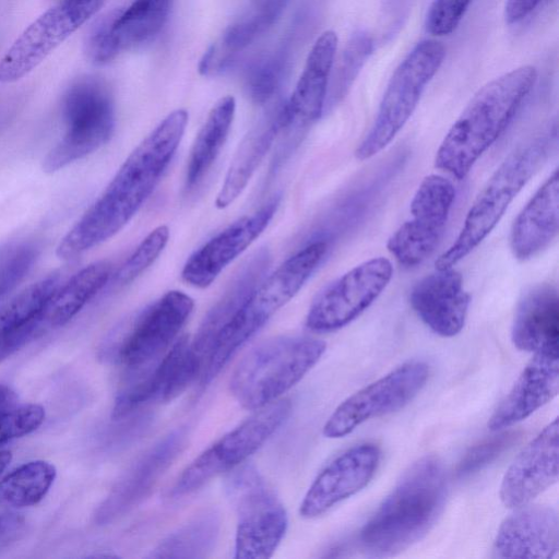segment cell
I'll use <instances>...</instances> for the list:
<instances>
[{"mask_svg": "<svg viewBox=\"0 0 559 559\" xmlns=\"http://www.w3.org/2000/svg\"><path fill=\"white\" fill-rule=\"evenodd\" d=\"M173 0H133L124 9L103 16L90 31L84 49L94 64H106L119 55L151 41L166 24Z\"/></svg>", "mask_w": 559, "mask_h": 559, "instance_id": "cell-16", "label": "cell"}, {"mask_svg": "<svg viewBox=\"0 0 559 559\" xmlns=\"http://www.w3.org/2000/svg\"><path fill=\"white\" fill-rule=\"evenodd\" d=\"M278 202L273 199L254 213L238 218L195 250L183 265L182 280L198 288L210 286L263 233Z\"/></svg>", "mask_w": 559, "mask_h": 559, "instance_id": "cell-20", "label": "cell"}, {"mask_svg": "<svg viewBox=\"0 0 559 559\" xmlns=\"http://www.w3.org/2000/svg\"><path fill=\"white\" fill-rule=\"evenodd\" d=\"M328 241L308 243L261 278L218 334L200 374L207 385L233 356L305 285L328 252Z\"/></svg>", "mask_w": 559, "mask_h": 559, "instance_id": "cell-4", "label": "cell"}, {"mask_svg": "<svg viewBox=\"0 0 559 559\" xmlns=\"http://www.w3.org/2000/svg\"><path fill=\"white\" fill-rule=\"evenodd\" d=\"M472 2L473 0H433L426 15L427 33L436 37L452 34Z\"/></svg>", "mask_w": 559, "mask_h": 559, "instance_id": "cell-39", "label": "cell"}, {"mask_svg": "<svg viewBox=\"0 0 559 559\" xmlns=\"http://www.w3.org/2000/svg\"><path fill=\"white\" fill-rule=\"evenodd\" d=\"M289 0H251L248 11L227 27L200 61L204 75L224 71L242 50L263 35L281 17Z\"/></svg>", "mask_w": 559, "mask_h": 559, "instance_id": "cell-28", "label": "cell"}, {"mask_svg": "<svg viewBox=\"0 0 559 559\" xmlns=\"http://www.w3.org/2000/svg\"><path fill=\"white\" fill-rule=\"evenodd\" d=\"M189 342L187 336L178 338L163 356L135 370L139 373L117 394L111 417L122 419L146 405L180 395L201 373Z\"/></svg>", "mask_w": 559, "mask_h": 559, "instance_id": "cell-17", "label": "cell"}, {"mask_svg": "<svg viewBox=\"0 0 559 559\" xmlns=\"http://www.w3.org/2000/svg\"><path fill=\"white\" fill-rule=\"evenodd\" d=\"M12 460V453L9 450L0 451V474L5 469Z\"/></svg>", "mask_w": 559, "mask_h": 559, "instance_id": "cell-44", "label": "cell"}, {"mask_svg": "<svg viewBox=\"0 0 559 559\" xmlns=\"http://www.w3.org/2000/svg\"><path fill=\"white\" fill-rule=\"evenodd\" d=\"M45 420L38 404L13 406L0 412V445L35 431Z\"/></svg>", "mask_w": 559, "mask_h": 559, "instance_id": "cell-38", "label": "cell"}, {"mask_svg": "<svg viewBox=\"0 0 559 559\" xmlns=\"http://www.w3.org/2000/svg\"><path fill=\"white\" fill-rule=\"evenodd\" d=\"M447 496L441 462L425 456L403 474L364 525L359 544L369 555H396L421 539L440 515Z\"/></svg>", "mask_w": 559, "mask_h": 559, "instance_id": "cell-3", "label": "cell"}, {"mask_svg": "<svg viewBox=\"0 0 559 559\" xmlns=\"http://www.w3.org/2000/svg\"><path fill=\"white\" fill-rule=\"evenodd\" d=\"M556 142L557 128L554 127L509 154L476 197L456 239L436 260V270L453 267L480 245L548 158Z\"/></svg>", "mask_w": 559, "mask_h": 559, "instance_id": "cell-5", "label": "cell"}, {"mask_svg": "<svg viewBox=\"0 0 559 559\" xmlns=\"http://www.w3.org/2000/svg\"><path fill=\"white\" fill-rule=\"evenodd\" d=\"M511 340L516 348L525 352L558 347L559 298L554 286L538 284L522 296L514 313Z\"/></svg>", "mask_w": 559, "mask_h": 559, "instance_id": "cell-27", "label": "cell"}, {"mask_svg": "<svg viewBox=\"0 0 559 559\" xmlns=\"http://www.w3.org/2000/svg\"><path fill=\"white\" fill-rule=\"evenodd\" d=\"M106 1L58 0L26 26L2 55L0 83H14L31 73Z\"/></svg>", "mask_w": 559, "mask_h": 559, "instance_id": "cell-12", "label": "cell"}, {"mask_svg": "<svg viewBox=\"0 0 559 559\" xmlns=\"http://www.w3.org/2000/svg\"><path fill=\"white\" fill-rule=\"evenodd\" d=\"M290 408L288 400H277L222 436L182 471L171 488V496L191 493L240 466L281 428Z\"/></svg>", "mask_w": 559, "mask_h": 559, "instance_id": "cell-10", "label": "cell"}, {"mask_svg": "<svg viewBox=\"0 0 559 559\" xmlns=\"http://www.w3.org/2000/svg\"><path fill=\"white\" fill-rule=\"evenodd\" d=\"M428 376L423 361L399 366L344 400L324 424V437L343 438L366 420L403 408L420 392Z\"/></svg>", "mask_w": 559, "mask_h": 559, "instance_id": "cell-15", "label": "cell"}, {"mask_svg": "<svg viewBox=\"0 0 559 559\" xmlns=\"http://www.w3.org/2000/svg\"><path fill=\"white\" fill-rule=\"evenodd\" d=\"M559 390L558 347L534 353L513 386L488 420L491 431H501L527 418L551 401Z\"/></svg>", "mask_w": 559, "mask_h": 559, "instance_id": "cell-22", "label": "cell"}, {"mask_svg": "<svg viewBox=\"0 0 559 559\" xmlns=\"http://www.w3.org/2000/svg\"><path fill=\"white\" fill-rule=\"evenodd\" d=\"M381 452L374 443H361L347 449L331 461L307 490L299 513L313 519L338 502L360 491L372 479Z\"/></svg>", "mask_w": 559, "mask_h": 559, "instance_id": "cell-19", "label": "cell"}, {"mask_svg": "<svg viewBox=\"0 0 559 559\" xmlns=\"http://www.w3.org/2000/svg\"><path fill=\"white\" fill-rule=\"evenodd\" d=\"M67 131L47 153L43 169L53 174L106 144L115 129V106L109 88L95 78L74 82L61 104Z\"/></svg>", "mask_w": 559, "mask_h": 559, "instance_id": "cell-9", "label": "cell"}, {"mask_svg": "<svg viewBox=\"0 0 559 559\" xmlns=\"http://www.w3.org/2000/svg\"><path fill=\"white\" fill-rule=\"evenodd\" d=\"M221 520L215 510H205L166 536L151 558L199 559L213 551L219 535Z\"/></svg>", "mask_w": 559, "mask_h": 559, "instance_id": "cell-32", "label": "cell"}, {"mask_svg": "<svg viewBox=\"0 0 559 559\" xmlns=\"http://www.w3.org/2000/svg\"><path fill=\"white\" fill-rule=\"evenodd\" d=\"M372 49V38L366 33H357L349 39L331 72L324 109L333 107L347 94Z\"/></svg>", "mask_w": 559, "mask_h": 559, "instance_id": "cell-34", "label": "cell"}, {"mask_svg": "<svg viewBox=\"0 0 559 559\" xmlns=\"http://www.w3.org/2000/svg\"><path fill=\"white\" fill-rule=\"evenodd\" d=\"M392 275V263L383 257L354 266L318 294L308 310L306 326L318 333L346 326L377 300Z\"/></svg>", "mask_w": 559, "mask_h": 559, "instance_id": "cell-13", "label": "cell"}, {"mask_svg": "<svg viewBox=\"0 0 559 559\" xmlns=\"http://www.w3.org/2000/svg\"><path fill=\"white\" fill-rule=\"evenodd\" d=\"M193 307L183 292H167L117 332L107 354L131 371L146 366L174 343Z\"/></svg>", "mask_w": 559, "mask_h": 559, "instance_id": "cell-11", "label": "cell"}, {"mask_svg": "<svg viewBox=\"0 0 559 559\" xmlns=\"http://www.w3.org/2000/svg\"><path fill=\"white\" fill-rule=\"evenodd\" d=\"M559 549L557 511L548 506L525 504L503 520L493 540L498 558H554Z\"/></svg>", "mask_w": 559, "mask_h": 559, "instance_id": "cell-24", "label": "cell"}, {"mask_svg": "<svg viewBox=\"0 0 559 559\" xmlns=\"http://www.w3.org/2000/svg\"><path fill=\"white\" fill-rule=\"evenodd\" d=\"M17 349L5 338L0 337V362L14 354Z\"/></svg>", "mask_w": 559, "mask_h": 559, "instance_id": "cell-43", "label": "cell"}, {"mask_svg": "<svg viewBox=\"0 0 559 559\" xmlns=\"http://www.w3.org/2000/svg\"><path fill=\"white\" fill-rule=\"evenodd\" d=\"M444 57L445 48L442 43L425 39L401 61L385 87L369 132L355 151L357 159L371 158L402 130Z\"/></svg>", "mask_w": 559, "mask_h": 559, "instance_id": "cell-8", "label": "cell"}, {"mask_svg": "<svg viewBox=\"0 0 559 559\" xmlns=\"http://www.w3.org/2000/svg\"><path fill=\"white\" fill-rule=\"evenodd\" d=\"M536 81V68L521 66L481 86L441 141L435 166L464 179L511 123Z\"/></svg>", "mask_w": 559, "mask_h": 559, "instance_id": "cell-2", "label": "cell"}, {"mask_svg": "<svg viewBox=\"0 0 559 559\" xmlns=\"http://www.w3.org/2000/svg\"><path fill=\"white\" fill-rule=\"evenodd\" d=\"M559 229V175L556 169L519 213L510 234L515 259L526 261L556 238Z\"/></svg>", "mask_w": 559, "mask_h": 559, "instance_id": "cell-26", "label": "cell"}, {"mask_svg": "<svg viewBox=\"0 0 559 559\" xmlns=\"http://www.w3.org/2000/svg\"><path fill=\"white\" fill-rule=\"evenodd\" d=\"M336 50L337 35L334 31L323 32L314 41L292 96L283 104L284 126L281 132L288 140L284 150H290L298 143L323 114Z\"/></svg>", "mask_w": 559, "mask_h": 559, "instance_id": "cell-18", "label": "cell"}, {"mask_svg": "<svg viewBox=\"0 0 559 559\" xmlns=\"http://www.w3.org/2000/svg\"><path fill=\"white\" fill-rule=\"evenodd\" d=\"M289 69L287 46L266 53L254 61L248 69L245 85L250 98L258 104H265L281 87Z\"/></svg>", "mask_w": 559, "mask_h": 559, "instance_id": "cell-35", "label": "cell"}, {"mask_svg": "<svg viewBox=\"0 0 559 559\" xmlns=\"http://www.w3.org/2000/svg\"><path fill=\"white\" fill-rule=\"evenodd\" d=\"M110 275L111 264L102 260L60 284L45 309L43 326L59 328L68 323L105 287Z\"/></svg>", "mask_w": 559, "mask_h": 559, "instance_id": "cell-30", "label": "cell"}, {"mask_svg": "<svg viewBox=\"0 0 559 559\" xmlns=\"http://www.w3.org/2000/svg\"><path fill=\"white\" fill-rule=\"evenodd\" d=\"M544 0H506L504 17L509 24L527 17Z\"/></svg>", "mask_w": 559, "mask_h": 559, "instance_id": "cell-40", "label": "cell"}, {"mask_svg": "<svg viewBox=\"0 0 559 559\" xmlns=\"http://www.w3.org/2000/svg\"><path fill=\"white\" fill-rule=\"evenodd\" d=\"M186 439L187 430L178 428L146 450L103 504L99 513L102 521H110L143 501L181 452Z\"/></svg>", "mask_w": 559, "mask_h": 559, "instance_id": "cell-25", "label": "cell"}, {"mask_svg": "<svg viewBox=\"0 0 559 559\" xmlns=\"http://www.w3.org/2000/svg\"><path fill=\"white\" fill-rule=\"evenodd\" d=\"M169 239L167 226L153 229L115 274L116 285H127L141 275L162 253Z\"/></svg>", "mask_w": 559, "mask_h": 559, "instance_id": "cell-36", "label": "cell"}, {"mask_svg": "<svg viewBox=\"0 0 559 559\" xmlns=\"http://www.w3.org/2000/svg\"><path fill=\"white\" fill-rule=\"evenodd\" d=\"M56 467L43 460L20 465L0 480V501L23 508L40 502L56 478Z\"/></svg>", "mask_w": 559, "mask_h": 559, "instance_id": "cell-33", "label": "cell"}, {"mask_svg": "<svg viewBox=\"0 0 559 559\" xmlns=\"http://www.w3.org/2000/svg\"><path fill=\"white\" fill-rule=\"evenodd\" d=\"M236 111L233 96L222 97L209 112L193 142L186 169V190L195 188L218 157L231 128Z\"/></svg>", "mask_w": 559, "mask_h": 559, "instance_id": "cell-31", "label": "cell"}, {"mask_svg": "<svg viewBox=\"0 0 559 559\" xmlns=\"http://www.w3.org/2000/svg\"><path fill=\"white\" fill-rule=\"evenodd\" d=\"M24 525V520L17 514L0 515V539L17 533Z\"/></svg>", "mask_w": 559, "mask_h": 559, "instance_id": "cell-41", "label": "cell"}, {"mask_svg": "<svg viewBox=\"0 0 559 559\" xmlns=\"http://www.w3.org/2000/svg\"><path fill=\"white\" fill-rule=\"evenodd\" d=\"M225 491L237 516L234 558L272 557L288 526L286 510L275 492L250 464L229 472Z\"/></svg>", "mask_w": 559, "mask_h": 559, "instance_id": "cell-7", "label": "cell"}, {"mask_svg": "<svg viewBox=\"0 0 559 559\" xmlns=\"http://www.w3.org/2000/svg\"><path fill=\"white\" fill-rule=\"evenodd\" d=\"M469 301L462 275L453 267L426 275L409 294V304L416 314L432 332L443 337L455 336L462 331Z\"/></svg>", "mask_w": 559, "mask_h": 559, "instance_id": "cell-23", "label": "cell"}, {"mask_svg": "<svg viewBox=\"0 0 559 559\" xmlns=\"http://www.w3.org/2000/svg\"><path fill=\"white\" fill-rule=\"evenodd\" d=\"M176 109L132 151L100 197L60 240L56 254L70 261L110 239L136 214L159 182L187 128Z\"/></svg>", "mask_w": 559, "mask_h": 559, "instance_id": "cell-1", "label": "cell"}, {"mask_svg": "<svg viewBox=\"0 0 559 559\" xmlns=\"http://www.w3.org/2000/svg\"><path fill=\"white\" fill-rule=\"evenodd\" d=\"M16 394L5 384H0V412L15 406Z\"/></svg>", "mask_w": 559, "mask_h": 559, "instance_id": "cell-42", "label": "cell"}, {"mask_svg": "<svg viewBox=\"0 0 559 559\" xmlns=\"http://www.w3.org/2000/svg\"><path fill=\"white\" fill-rule=\"evenodd\" d=\"M518 438L516 432L503 431L475 444L459 462L456 467L457 477H466L483 469L511 448Z\"/></svg>", "mask_w": 559, "mask_h": 559, "instance_id": "cell-37", "label": "cell"}, {"mask_svg": "<svg viewBox=\"0 0 559 559\" xmlns=\"http://www.w3.org/2000/svg\"><path fill=\"white\" fill-rule=\"evenodd\" d=\"M559 424H548L506 471L500 499L510 509L531 503L558 479Z\"/></svg>", "mask_w": 559, "mask_h": 559, "instance_id": "cell-21", "label": "cell"}, {"mask_svg": "<svg viewBox=\"0 0 559 559\" xmlns=\"http://www.w3.org/2000/svg\"><path fill=\"white\" fill-rule=\"evenodd\" d=\"M454 200V186L445 177L432 174L421 180L411 202L412 217L386 242L389 252L401 265L414 267L433 253Z\"/></svg>", "mask_w": 559, "mask_h": 559, "instance_id": "cell-14", "label": "cell"}, {"mask_svg": "<svg viewBox=\"0 0 559 559\" xmlns=\"http://www.w3.org/2000/svg\"><path fill=\"white\" fill-rule=\"evenodd\" d=\"M283 104L262 117L240 143L216 197L218 209L229 206L246 189L284 126Z\"/></svg>", "mask_w": 559, "mask_h": 559, "instance_id": "cell-29", "label": "cell"}, {"mask_svg": "<svg viewBox=\"0 0 559 559\" xmlns=\"http://www.w3.org/2000/svg\"><path fill=\"white\" fill-rule=\"evenodd\" d=\"M325 343L309 336H277L257 345L234 369L229 389L246 409L258 411L297 384L320 360Z\"/></svg>", "mask_w": 559, "mask_h": 559, "instance_id": "cell-6", "label": "cell"}]
</instances>
